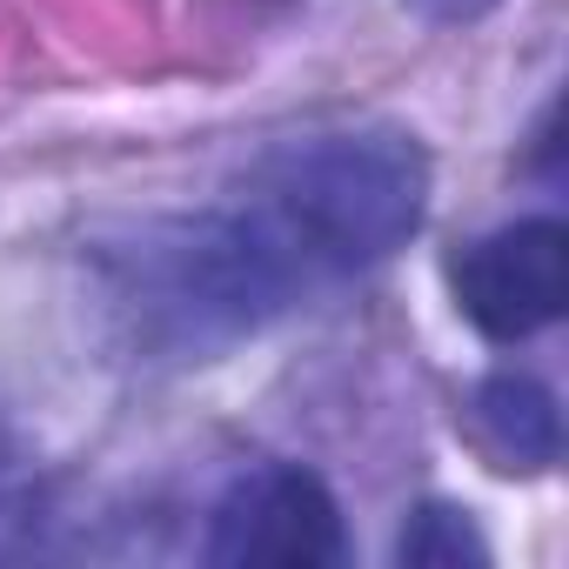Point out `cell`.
I'll return each mask as SVG.
<instances>
[{
  "mask_svg": "<svg viewBox=\"0 0 569 569\" xmlns=\"http://www.w3.org/2000/svg\"><path fill=\"white\" fill-rule=\"evenodd\" d=\"M429 208V154L402 128L309 134L268 154L248 181L241 214L274 248V261L309 296L316 281L362 274L389 261Z\"/></svg>",
  "mask_w": 569,
  "mask_h": 569,
  "instance_id": "obj_1",
  "label": "cell"
},
{
  "mask_svg": "<svg viewBox=\"0 0 569 569\" xmlns=\"http://www.w3.org/2000/svg\"><path fill=\"white\" fill-rule=\"evenodd\" d=\"M108 296L134 342L174 362H208L228 342L268 329L302 289L274 261L241 208L154 221L108 254Z\"/></svg>",
  "mask_w": 569,
  "mask_h": 569,
  "instance_id": "obj_2",
  "label": "cell"
},
{
  "mask_svg": "<svg viewBox=\"0 0 569 569\" xmlns=\"http://www.w3.org/2000/svg\"><path fill=\"white\" fill-rule=\"evenodd\" d=\"M342 509L329 482L302 462H261L228 482L208 516V562L214 569H329L342 562Z\"/></svg>",
  "mask_w": 569,
  "mask_h": 569,
  "instance_id": "obj_3",
  "label": "cell"
},
{
  "mask_svg": "<svg viewBox=\"0 0 569 569\" xmlns=\"http://www.w3.org/2000/svg\"><path fill=\"white\" fill-rule=\"evenodd\" d=\"M562 274H569V234L556 214L509 221L482 241H469L449 268L456 309L489 342H529L562 316Z\"/></svg>",
  "mask_w": 569,
  "mask_h": 569,
  "instance_id": "obj_4",
  "label": "cell"
},
{
  "mask_svg": "<svg viewBox=\"0 0 569 569\" xmlns=\"http://www.w3.org/2000/svg\"><path fill=\"white\" fill-rule=\"evenodd\" d=\"M476 429L502 469H549L562 456V416L536 376H489L476 389Z\"/></svg>",
  "mask_w": 569,
  "mask_h": 569,
  "instance_id": "obj_5",
  "label": "cell"
},
{
  "mask_svg": "<svg viewBox=\"0 0 569 569\" xmlns=\"http://www.w3.org/2000/svg\"><path fill=\"white\" fill-rule=\"evenodd\" d=\"M396 562L402 569H489V542L469 522V509L456 502H422L402 536H396Z\"/></svg>",
  "mask_w": 569,
  "mask_h": 569,
  "instance_id": "obj_6",
  "label": "cell"
},
{
  "mask_svg": "<svg viewBox=\"0 0 569 569\" xmlns=\"http://www.w3.org/2000/svg\"><path fill=\"white\" fill-rule=\"evenodd\" d=\"M416 14H429V21H442V28H462V21H482L489 8H502V0H409Z\"/></svg>",
  "mask_w": 569,
  "mask_h": 569,
  "instance_id": "obj_7",
  "label": "cell"
}]
</instances>
